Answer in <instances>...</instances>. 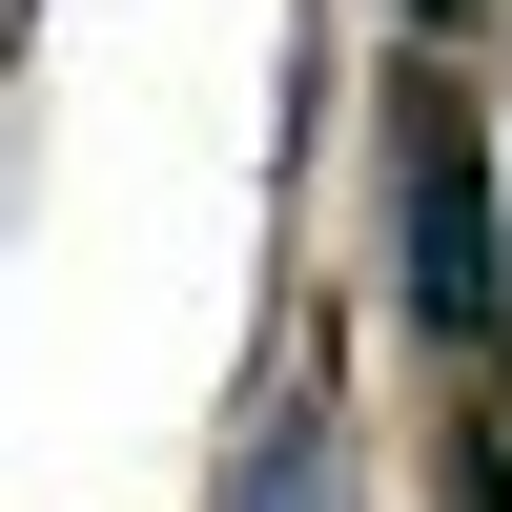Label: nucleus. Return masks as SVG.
<instances>
[{"mask_svg":"<svg viewBox=\"0 0 512 512\" xmlns=\"http://www.w3.org/2000/svg\"><path fill=\"white\" fill-rule=\"evenodd\" d=\"M390 287L431 349H492L512 328V185H492V123L472 103H410L390 123Z\"/></svg>","mask_w":512,"mask_h":512,"instance_id":"f257e3e1","label":"nucleus"},{"mask_svg":"<svg viewBox=\"0 0 512 512\" xmlns=\"http://www.w3.org/2000/svg\"><path fill=\"white\" fill-rule=\"evenodd\" d=\"M226 512H349V410H328L308 369L246 410V451H226Z\"/></svg>","mask_w":512,"mask_h":512,"instance_id":"f03ea898","label":"nucleus"},{"mask_svg":"<svg viewBox=\"0 0 512 512\" xmlns=\"http://www.w3.org/2000/svg\"><path fill=\"white\" fill-rule=\"evenodd\" d=\"M451 512H512V451H492V410L451 431Z\"/></svg>","mask_w":512,"mask_h":512,"instance_id":"7ed1b4c3","label":"nucleus"},{"mask_svg":"<svg viewBox=\"0 0 512 512\" xmlns=\"http://www.w3.org/2000/svg\"><path fill=\"white\" fill-rule=\"evenodd\" d=\"M410 21H431V41H451V21H492V0H410Z\"/></svg>","mask_w":512,"mask_h":512,"instance_id":"20e7f679","label":"nucleus"}]
</instances>
